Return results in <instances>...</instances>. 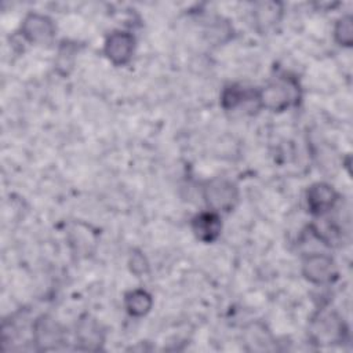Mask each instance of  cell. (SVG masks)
<instances>
[{"mask_svg": "<svg viewBox=\"0 0 353 353\" xmlns=\"http://www.w3.org/2000/svg\"><path fill=\"white\" fill-rule=\"evenodd\" d=\"M301 99V85L296 77L280 74L258 88L259 109L272 113H281L298 105Z\"/></svg>", "mask_w": 353, "mask_h": 353, "instance_id": "cell-1", "label": "cell"}, {"mask_svg": "<svg viewBox=\"0 0 353 353\" xmlns=\"http://www.w3.org/2000/svg\"><path fill=\"white\" fill-rule=\"evenodd\" d=\"M307 332L312 342L319 346L339 345L347 338V327L334 310L317 312L310 320Z\"/></svg>", "mask_w": 353, "mask_h": 353, "instance_id": "cell-2", "label": "cell"}, {"mask_svg": "<svg viewBox=\"0 0 353 353\" xmlns=\"http://www.w3.org/2000/svg\"><path fill=\"white\" fill-rule=\"evenodd\" d=\"M203 199L208 210L221 212H232L240 200L239 186L225 176H215L203 183Z\"/></svg>", "mask_w": 353, "mask_h": 353, "instance_id": "cell-3", "label": "cell"}, {"mask_svg": "<svg viewBox=\"0 0 353 353\" xmlns=\"http://www.w3.org/2000/svg\"><path fill=\"white\" fill-rule=\"evenodd\" d=\"M19 33L32 46H48L55 40L57 25L48 15L32 11L23 17Z\"/></svg>", "mask_w": 353, "mask_h": 353, "instance_id": "cell-4", "label": "cell"}, {"mask_svg": "<svg viewBox=\"0 0 353 353\" xmlns=\"http://www.w3.org/2000/svg\"><path fill=\"white\" fill-rule=\"evenodd\" d=\"M301 272L314 285H327L338 279L336 262L325 252L306 254L301 263Z\"/></svg>", "mask_w": 353, "mask_h": 353, "instance_id": "cell-5", "label": "cell"}, {"mask_svg": "<svg viewBox=\"0 0 353 353\" xmlns=\"http://www.w3.org/2000/svg\"><path fill=\"white\" fill-rule=\"evenodd\" d=\"M137 50V39L128 30H113L103 41V55L114 66L128 65Z\"/></svg>", "mask_w": 353, "mask_h": 353, "instance_id": "cell-6", "label": "cell"}, {"mask_svg": "<svg viewBox=\"0 0 353 353\" xmlns=\"http://www.w3.org/2000/svg\"><path fill=\"white\" fill-rule=\"evenodd\" d=\"M32 338L37 350H54L65 342L66 332L54 317L41 314L32 324Z\"/></svg>", "mask_w": 353, "mask_h": 353, "instance_id": "cell-7", "label": "cell"}, {"mask_svg": "<svg viewBox=\"0 0 353 353\" xmlns=\"http://www.w3.org/2000/svg\"><path fill=\"white\" fill-rule=\"evenodd\" d=\"M219 105L225 112H234L241 108L245 110H259L258 88L240 83H230L222 88Z\"/></svg>", "mask_w": 353, "mask_h": 353, "instance_id": "cell-8", "label": "cell"}, {"mask_svg": "<svg viewBox=\"0 0 353 353\" xmlns=\"http://www.w3.org/2000/svg\"><path fill=\"white\" fill-rule=\"evenodd\" d=\"M305 200L307 211L313 216L321 218L336 207L339 194L332 185L327 182H314L307 188Z\"/></svg>", "mask_w": 353, "mask_h": 353, "instance_id": "cell-9", "label": "cell"}, {"mask_svg": "<svg viewBox=\"0 0 353 353\" xmlns=\"http://www.w3.org/2000/svg\"><path fill=\"white\" fill-rule=\"evenodd\" d=\"M74 339L76 346L80 350L95 352L102 349L105 343V331L97 319L90 314H84L77 320Z\"/></svg>", "mask_w": 353, "mask_h": 353, "instance_id": "cell-10", "label": "cell"}, {"mask_svg": "<svg viewBox=\"0 0 353 353\" xmlns=\"http://www.w3.org/2000/svg\"><path fill=\"white\" fill-rule=\"evenodd\" d=\"M190 229L199 241L205 244L214 243L222 233L221 214L211 210L201 211L190 219Z\"/></svg>", "mask_w": 353, "mask_h": 353, "instance_id": "cell-11", "label": "cell"}, {"mask_svg": "<svg viewBox=\"0 0 353 353\" xmlns=\"http://www.w3.org/2000/svg\"><path fill=\"white\" fill-rule=\"evenodd\" d=\"M283 4L279 1H258L252 8V22L259 33H269L283 18Z\"/></svg>", "mask_w": 353, "mask_h": 353, "instance_id": "cell-12", "label": "cell"}, {"mask_svg": "<svg viewBox=\"0 0 353 353\" xmlns=\"http://www.w3.org/2000/svg\"><path fill=\"white\" fill-rule=\"evenodd\" d=\"M244 341L251 352H269L276 349L270 331L262 323H254L245 328Z\"/></svg>", "mask_w": 353, "mask_h": 353, "instance_id": "cell-13", "label": "cell"}, {"mask_svg": "<svg viewBox=\"0 0 353 353\" xmlns=\"http://www.w3.org/2000/svg\"><path fill=\"white\" fill-rule=\"evenodd\" d=\"M123 305L131 317L139 319L150 312L153 306V296L143 288H134L124 294Z\"/></svg>", "mask_w": 353, "mask_h": 353, "instance_id": "cell-14", "label": "cell"}, {"mask_svg": "<svg viewBox=\"0 0 353 353\" xmlns=\"http://www.w3.org/2000/svg\"><path fill=\"white\" fill-rule=\"evenodd\" d=\"M79 51H80V46L76 41L63 40L58 46L54 66H55V70L59 76L68 77L72 73Z\"/></svg>", "mask_w": 353, "mask_h": 353, "instance_id": "cell-15", "label": "cell"}, {"mask_svg": "<svg viewBox=\"0 0 353 353\" xmlns=\"http://www.w3.org/2000/svg\"><path fill=\"white\" fill-rule=\"evenodd\" d=\"M69 241H70L69 244L73 248V251L79 255H88L91 252V247L95 244L94 234L83 223L76 225L70 230Z\"/></svg>", "mask_w": 353, "mask_h": 353, "instance_id": "cell-16", "label": "cell"}, {"mask_svg": "<svg viewBox=\"0 0 353 353\" xmlns=\"http://www.w3.org/2000/svg\"><path fill=\"white\" fill-rule=\"evenodd\" d=\"M332 36L335 43L343 48L353 46V17L350 14H343L335 21Z\"/></svg>", "mask_w": 353, "mask_h": 353, "instance_id": "cell-17", "label": "cell"}, {"mask_svg": "<svg viewBox=\"0 0 353 353\" xmlns=\"http://www.w3.org/2000/svg\"><path fill=\"white\" fill-rule=\"evenodd\" d=\"M128 265H130L131 272L134 274H137V276H142V274L148 273V270H149V262H148L146 256L141 251L131 252Z\"/></svg>", "mask_w": 353, "mask_h": 353, "instance_id": "cell-18", "label": "cell"}]
</instances>
